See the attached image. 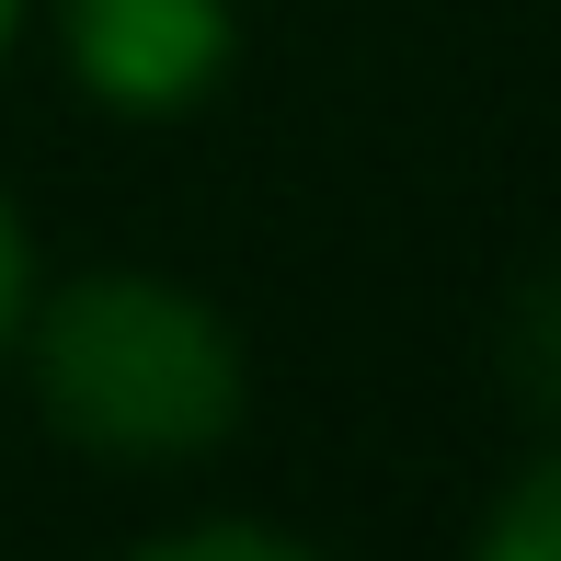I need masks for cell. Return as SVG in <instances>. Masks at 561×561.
Segmentation results:
<instances>
[{"mask_svg": "<svg viewBox=\"0 0 561 561\" xmlns=\"http://www.w3.org/2000/svg\"><path fill=\"white\" fill-rule=\"evenodd\" d=\"M35 401L92 458H207L241 424V333L172 275H81L35 321Z\"/></svg>", "mask_w": 561, "mask_h": 561, "instance_id": "6da1fadb", "label": "cell"}, {"mask_svg": "<svg viewBox=\"0 0 561 561\" xmlns=\"http://www.w3.org/2000/svg\"><path fill=\"white\" fill-rule=\"evenodd\" d=\"M12 23H23V0H0V46H12Z\"/></svg>", "mask_w": 561, "mask_h": 561, "instance_id": "8992f818", "label": "cell"}, {"mask_svg": "<svg viewBox=\"0 0 561 561\" xmlns=\"http://www.w3.org/2000/svg\"><path fill=\"white\" fill-rule=\"evenodd\" d=\"M23 218H12V195H0V344H12V321H23Z\"/></svg>", "mask_w": 561, "mask_h": 561, "instance_id": "5b68a950", "label": "cell"}, {"mask_svg": "<svg viewBox=\"0 0 561 561\" xmlns=\"http://www.w3.org/2000/svg\"><path fill=\"white\" fill-rule=\"evenodd\" d=\"M161 561H298L287 527H172V539H149Z\"/></svg>", "mask_w": 561, "mask_h": 561, "instance_id": "277c9868", "label": "cell"}, {"mask_svg": "<svg viewBox=\"0 0 561 561\" xmlns=\"http://www.w3.org/2000/svg\"><path fill=\"white\" fill-rule=\"evenodd\" d=\"M69 69L115 115H184L229 69V0H69Z\"/></svg>", "mask_w": 561, "mask_h": 561, "instance_id": "7a4b0ae2", "label": "cell"}, {"mask_svg": "<svg viewBox=\"0 0 561 561\" xmlns=\"http://www.w3.org/2000/svg\"><path fill=\"white\" fill-rule=\"evenodd\" d=\"M481 561H561V447L493 493V516H481Z\"/></svg>", "mask_w": 561, "mask_h": 561, "instance_id": "3957f363", "label": "cell"}]
</instances>
